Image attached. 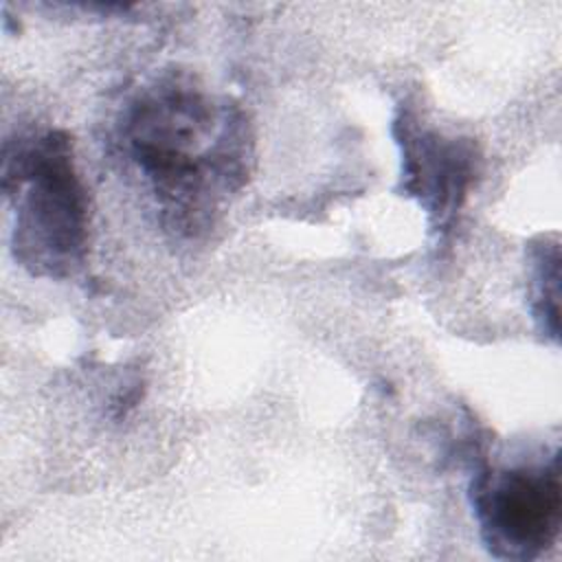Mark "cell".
<instances>
[{
    "label": "cell",
    "mask_w": 562,
    "mask_h": 562,
    "mask_svg": "<svg viewBox=\"0 0 562 562\" xmlns=\"http://www.w3.org/2000/svg\"><path fill=\"white\" fill-rule=\"evenodd\" d=\"M123 136L165 217L182 235L211 226L226 195L246 182L244 114L191 79L147 86L127 110Z\"/></svg>",
    "instance_id": "obj_1"
},
{
    "label": "cell",
    "mask_w": 562,
    "mask_h": 562,
    "mask_svg": "<svg viewBox=\"0 0 562 562\" xmlns=\"http://www.w3.org/2000/svg\"><path fill=\"white\" fill-rule=\"evenodd\" d=\"M2 189L13 206L15 259L37 277H68L86 255L88 198L59 130L18 140L4 151Z\"/></svg>",
    "instance_id": "obj_2"
},
{
    "label": "cell",
    "mask_w": 562,
    "mask_h": 562,
    "mask_svg": "<svg viewBox=\"0 0 562 562\" xmlns=\"http://www.w3.org/2000/svg\"><path fill=\"white\" fill-rule=\"evenodd\" d=\"M470 503L485 549L501 560H536L560 533L562 492L558 457L516 468H483Z\"/></svg>",
    "instance_id": "obj_3"
},
{
    "label": "cell",
    "mask_w": 562,
    "mask_h": 562,
    "mask_svg": "<svg viewBox=\"0 0 562 562\" xmlns=\"http://www.w3.org/2000/svg\"><path fill=\"white\" fill-rule=\"evenodd\" d=\"M393 134L402 149V189L428 213L435 231H446L479 171L474 143L419 125L411 110L395 116Z\"/></svg>",
    "instance_id": "obj_4"
},
{
    "label": "cell",
    "mask_w": 562,
    "mask_h": 562,
    "mask_svg": "<svg viewBox=\"0 0 562 562\" xmlns=\"http://www.w3.org/2000/svg\"><path fill=\"white\" fill-rule=\"evenodd\" d=\"M531 312L538 329L558 340V296H560V252L558 244H540L533 248Z\"/></svg>",
    "instance_id": "obj_5"
}]
</instances>
